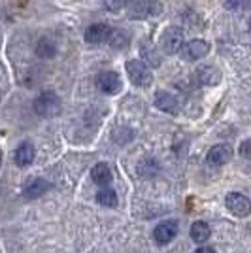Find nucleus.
I'll use <instances>...</instances> for the list:
<instances>
[{"label": "nucleus", "instance_id": "obj_1", "mask_svg": "<svg viewBox=\"0 0 251 253\" xmlns=\"http://www.w3.org/2000/svg\"><path fill=\"white\" fill-rule=\"evenodd\" d=\"M63 110V102L61 98L51 93V91H45L40 96H36L34 100V112L42 117H55L61 114Z\"/></svg>", "mask_w": 251, "mask_h": 253}, {"label": "nucleus", "instance_id": "obj_13", "mask_svg": "<svg viewBox=\"0 0 251 253\" xmlns=\"http://www.w3.org/2000/svg\"><path fill=\"white\" fill-rule=\"evenodd\" d=\"M197 85H217L221 82V72L215 66H202L195 72Z\"/></svg>", "mask_w": 251, "mask_h": 253}, {"label": "nucleus", "instance_id": "obj_2", "mask_svg": "<svg viewBox=\"0 0 251 253\" xmlns=\"http://www.w3.org/2000/svg\"><path fill=\"white\" fill-rule=\"evenodd\" d=\"M125 68L128 78H130V82L136 87H149V85L153 84V72H151V68L144 61H138V59L126 61Z\"/></svg>", "mask_w": 251, "mask_h": 253}, {"label": "nucleus", "instance_id": "obj_4", "mask_svg": "<svg viewBox=\"0 0 251 253\" xmlns=\"http://www.w3.org/2000/svg\"><path fill=\"white\" fill-rule=\"evenodd\" d=\"M183 47V31L179 27H168L161 34V49L167 55H176Z\"/></svg>", "mask_w": 251, "mask_h": 253}, {"label": "nucleus", "instance_id": "obj_9", "mask_svg": "<svg viewBox=\"0 0 251 253\" xmlns=\"http://www.w3.org/2000/svg\"><path fill=\"white\" fill-rule=\"evenodd\" d=\"M112 29L106 23H94L85 31V42L89 43H104L112 40Z\"/></svg>", "mask_w": 251, "mask_h": 253}, {"label": "nucleus", "instance_id": "obj_20", "mask_svg": "<svg viewBox=\"0 0 251 253\" xmlns=\"http://www.w3.org/2000/svg\"><path fill=\"white\" fill-rule=\"evenodd\" d=\"M134 0H104V6L108 11H121L123 8H126V6H130Z\"/></svg>", "mask_w": 251, "mask_h": 253}, {"label": "nucleus", "instance_id": "obj_19", "mask_svg": "<svg viewBox=\"0 0 251 253\" xmlns=\"http://www.w3.org/2000/svg\"><path fill=\"white\" fill-rule=\"evenodd\" d=\"M55 45L49 38H42L38 45H36V53H38V57H42V59H51L53 55H55Z\"/></svg>", "mask_w": 251, "mask_h": 253}, {"label": "nucleus", "instance_id": "obj_24", "mask_svg": "<svg viewBox=\"0 0 251 253\" xmlns=\"http://www.w3.org/2000/svg\"><path fill=\"white\" fill-rule=\"evenodd\" d=\"M250 32H251V21H250Z\"/></svg>", "mask_w": 251, "mask_h": 253}, {"label": "nucleus", "instance_id": "obj_6", "mask_svg": "<svg viewBox=\"0 0 251 253\" xmlns=\"http://www.w3.org/2000/svg\"><path fill=\"white\" fill-rule=\"evenodd\" d=\"M225 206L236 217H248L251 213V201L242 193H229L225 199Z\"/></svg>", "mask_w": 251, "mask_h": 253}, {"label": "nucleus", "instance_id": "obj_3", "mask_svg": "<svg viewBox=\"0 0 251 253\" xmlns=\"http://www.w3.org/2000/svg\"><path fill=\"white\" fill-rule=\"evenodd\" d=\"M161 11H163V4L159 0H134L130 4L128 17L130 19H147V17L159 15Z\"/></svg>", "mask_w": 251, "mask_h": 253}, {"label": "nucleus", "instance_id": "obj_12", "mask_svg": "<svg viewBox=\"0 0 251 253\" xmlns=\"http://www.w3.org/2000/svg\"><path fill=\"white\" fill-rule=\"evenodd\" d=\"M34 157H36V149H34V146H32L31 142H23L21 146L15 149V153H13V161H15V165H17V167H21V169L32 165Z\"/></svg>", "mask_w": 251, "mask_h": 253}, {"label": "nucleus", "instance_id": "obj_8", "mask_svg": "<svg viewBox=\"0 0 251 253\" xmlns=\"http://www.w3.org/2000/svg\"><path fill=\"white\" fill-rule=\"evenodd\" d=\"M96 87L106 95H117L123 89V82L117 72H102L96 78Z\"/></svg>", "mask_w": 251, "mask_h": 253}, {"label": "nucleus", "instance_id": "obj_18", "mask_svg": "<svg viewBox=\"0 0 251 253\" xmlns=\"http://www.w3.org/2000/svg\"><path fill=\"white\" fill-rule=\"evenodd\" d=\"M157 172H159V165L155 159H146V161H142L138 165V174L142 178H153Z\"/></svg>", "mask_w": 251, "mask_h": 253}, {"label": "nucleus", "instance_id": "obj_15", "mask_svg": "<svg viewBox=\"0 0 251 253\" xmlns=\"http://www.w3.org/2000/svg\"><path fill=\"white\" fill-rule=\"evenodd\" d=\"M91 178L96 185H100V187H106L110 181H112V170L110 167L106 165V163H98V165H94L93 170H91Z\"/></svg>", "mask_w": 251, "mask_h": 253}, {"label": "nucleus", "instance_id": "obj_22", "mask_svg": "<svg viewBox=\"0 0 251 253\" xmlns=\"http://www.w3.org/2000/svg\"><path fill=\"white\" fill-rule=\"evenodd\" d=\"M193 253H215V250H213V248H208V246H202V248L195 250Z\"/></svg>", "mask_w": 251, "mask_h": 253}, {"label": "nucleus", "instance_id": "obj_11", "mask_svg": "<svg viewBox=\"0 0 251 253\" xmlns=\"http://www.w3.org/2000/svg\"><path fill=\"white\" fill-rule=\"evenodd\" d=\"M155 106L161 112H167V114H172V116H176L179 112L178 98L172 93H168V91H159L157 95H155Z\"/></svg>", "mask_w": 251, "mask_h": 253}, {"label": "nucleus", "instance_id": "obj_14", "mask_svg": "<svg viewBox=\"0 0 251 253\" xmlns=\"http://www.w3.org/2000/svg\"><path fill=\"white\" fill-rule=\"evenodd\" d=\"M51 189V183L47 181V179L43 178H34L31 179L27 185H25V197L27 199H38V197H42L45 191Z\"/></svg>", "mask_w": 251, "mask_h": 253}, {"label": "nucleus", "instance_id": "obj_23", "mask_svg": "<svg viewBox=\"0 0 251 253\" xmlns=\"http://www.w3.org/2000/svg\"><path fill=\"white\" fill-rule=\"evenodd\" d=\"M0 165H2V149H0Z\"/></svg>", "mask_w": 251, "mask_h": 253}, {"label": "nucleus", "instance_id": "obj_17", "mask_svg": "<svg viewBox=\"0 0 251 253\" xmlns=\"http://www.w3.org/2000/svg\"><path fill=\"white\" fill-rule=\"evenodd\" d=\"M96 202L100 206H106V208H115L117 206V195H115L114 189L110 187H104L96 193Z\"/></svg>", "mask_w": 251, "mask_h": 253}, {"label": "nucleus", "instance_id": "obj_21", "mask_svg": "<svg viewBox=\"0 0 251 253\" xmlns=\"http://www.w3.org/2000/svg\"><path fill=\"white\" fill-rule=\"evenodd\" d=\"M238 151H240V157H244L246 161H251V138L242 142Z\"/></svg>", "mask_w": 251, "mask_h": 253}, {"label": "nucleus", "instance_id": "obj_5", "mask_svg": "<svg viewBox=\"0 0 251 253\" xmlns=\"http://www.w3.org/2000/svg\"><path fill=\"white\" fill-rule=\"evenodd\" d=\"M211 45L206 40H191V42L183 43L181 47V59L187 61V63H197L200 59H204L209 53Z\"/></svg>", "mask_w": 251, "mask_h": 253}, {"label": "nucleus", "instance_id": "obj_10", "mask_svg": "<svg viewBox=\"0 0 251 253\" xmlns=\"http://www.w3.org/2000/svg\"><path fill=\"white\" fill-rule=\"evenodd\" d=\"M176 234H178V223L172 221V219H167V221H161L155 227L153 238H155L157 244H168L176 238Z\"/></svg>", "mask_w": 251, "mask_h": 253}, {"label": "nucleus", "instance_id": "obj_16", "mask_svg": "<svg viewBox=\"0 0 251 253\" xmlns=\"http://www.w3.org/2000/svg\"><path fill=\"white\" fill-rule=\"evenodd\" d=\"M191 240L197 244H204L208 240L209 236H211V229H209V225L206 221H195L191 225Z\"/></svg>", "mask_w": 251, "mask_h": 253}, {"label": "nucleus", "instance_id": "obj_7", "mask_svg": "<svg viewBox=\"0 0 251 253\" xmlns=\"http://www.w3.org/2000/svg\"><path fill=\"white\" fill-rule=\"evenodd\" d=\"M232 157H234V149L230 148L229 144H217L208 151L206 163L209 167H223V165L230 163Z\"/></svg>", "mask_w": 251, "mask_h": 253}]
</instances>
